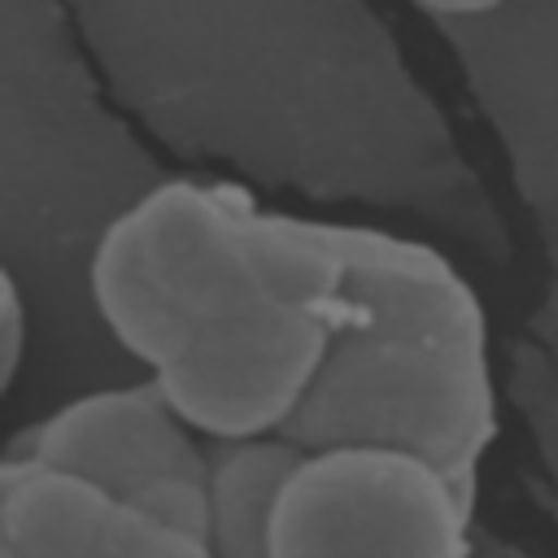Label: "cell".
Wrapping results in <instances>:
<instances>
[{"label": "cell", "mask_w": 558, "mask_h": 558, "mask_svg": "<svg viewBox=\"0 0 558 558\" xmlns=\"http://www.w3.org/2000/svg\"><path fill=\"white\" fill-rule=\"evenodd\" d=\"M327 353L279 432L301 449L405 445L475 497L480 458L497 436L480 296L418 240L327 222Z\"/></svg>", "instance_id": "cell-1"}, {"label": "cell", "mask_w": 558, "mask_h": 558, "mask_svg": "<svg viewBox=\"0 0 558 558\" xmlns=\"http://www.w3.org/2000/svg\"><path fill=\"white\" fill-rule=\"evenodd\" d=\"M257 201L209 179H166L100 231L87 288L109 336L148 371L235 296L270 283Z\"/></svg>", "instance_id": "cell-2"}, {"label": "cell", "mask_w": 558, "mask_h": 558, "mask_svg": "<svg viewBox=\"0 0 558 558\" xmlns=\"http://www.w3.org/2000/svg\"><path fill=\"white\" fill-rule=\"evenodd\" d=\"M466 497L440 462L388 440L314 445L288 471L270 514V558L471 554Z\"/></svg>", "instance_id": "cell-3"}, {"label": "cell", "mask_w": 558, "mask_h": 558, "mask_svg": "<svg viewBox=\"0 0 558 558\" xmlns=\"http://www.w3.org/2000/svg\"><path fill=\"white\" fill-rule=\"evenodd\" d=\"M9 449L39 462L74 466L122 497L157 475H205V445L174 414L153 375L144 384L70 397L52 414H44L22 445L13 440Z\"/></svg>", "instance_id": "cell-4"}, {"label": "cell", "mask_w": 558, "mask_h": 558, "mask_svg": "<svg viewBox=\"0 0 558 558\" xmlns=\"http://www.w3.org/2000/svg\"><path fill=\"white\" fill-rule=\"evenodd\" d=\"M4 536L9 554H187L109 484L39 458L26 462L4 501Z\"/></svg>", "instance_id": "cell-5"}, {"label": "cell", "mask_w": 558, "mask_h": 558, "mask_svg": "<svg viewBox=\"0 0 558 558\" xmlns=\"http://www.w3.org/2000/svg\"><path fill=\"white\" fill-rule=\"evenodd\" d=\"M305 449L283 432L231 436L205 445L209 554H270V514L288 471Z\"/></svg>", "instance_id": "cell-6"}, {"label": "cell", "mask_w": 558, "mask_h": 558, "mask_svg": "<svg viewBox=\"0 0 558 558\" xmlns=\"http://www.w3.org/2000/svg\"><path fill=\"white\" fill-rule=\"evenodd\" d=\"M22 353H26V305H22V288L9 275V266H0V397L17 379Z\"/></svg>", "instance_id": "cell-7"}, {"label": "cell", "mask_w": 558, "mask_h": 558, "mask_svg": "<svg viewBox=\"0 0 558 558\" xmlns=\"http://www.w3.org/2000/svg\"><path fill=\"white\" fill-rule=\"evenodd\" d=\"M26 453H13V449H4L0 453V554H9V536H4V501H9V493H13V484H17V475L26 471Z\"/></svg>", "instance_id": "cell-8"}, {"label": "cell", "mask_w": 558, "mask_h": 558, "mask_svg": "<svg viewBox=\"0 0 558 558\" xmlns=\"http://www.w3.org/2000/svg\"><path fill=\"white\" fill-rule=\"evenodd\" d=\"M418 4L445 17H475V13H493L501 4H527V0H418Z\"/></svg>", "instance_id": "cell-9"}]
</instances>
